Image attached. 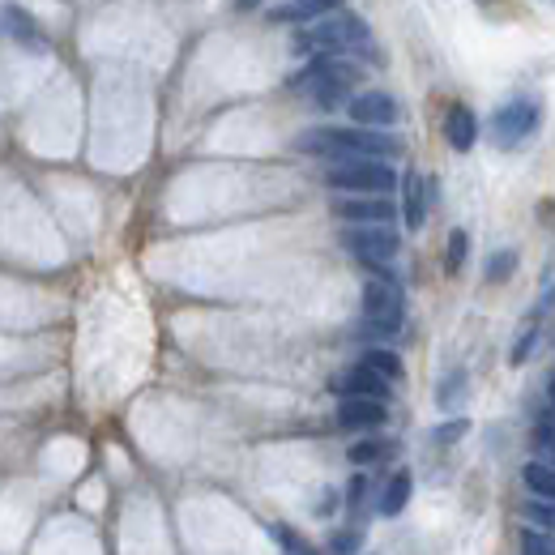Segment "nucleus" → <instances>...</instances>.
Wrapping results in <instances>:
<instances>
[{
  "label": "nucleus",
  "mask_w": 555,
  "mask_h": 555,
  "mask_svg": "<svg viewBox=\"0 0 555 555\" xmlns=\"http://www.w3.org/2000/svg\"><path fill=\"white\" fill-rule=\"evenodd\" d=\"M538 120H543V107H538L534 99H513L509 107L496 111V120H491V137H496V146L513 150L538 129Z\"/></svg>",
  "instance_id": "obj_7"
},
{
  "label": "nucleus",
  "mask_w": 555,
  "mask_h": 555,
  "mask_svg": "<svg viewBox=\"0 0 555 555\" xmlns=\"http://www.w3.org/2000/svg\"><path fill=\"white\" fill-rule=\"evenodd\" d=\"M346 111H351V120L359 124V129H376V133H385L389 124H398V116H402L398 99H393V94H385V90H363V94H355V99L346 103Z\"/></svg>",
  "instance_id": "obj_8"
},
{
  "label": "nucleus",
  "mask_w": 555,
  "mask_h": 555,
  "mask_svg": "<svg viewBox=\"0 0 555 555\" xmlns=\"http://www.w3.org/2000/svg\"><path fill=\"white\" fill-rule=\"evenodd\" d=\"M274 534H278V543H282V547H291V551H304V543H299V538H295L291 530H282V526H278Z\"/></svg>",
  "instance_id": "obj_28"
},
{
  "label": "nucleus",
  "mask_w": 555,
  "mask_h": 555,
  "mask_svg": "<svg viewBox=\"0 0 555 555\" xmlns=\"http://www.w3.org/2000/svg\"><path fill=\"white\" fill-rule=\"evenodd\" d=\"M333 509H338V496H333V491H325V496H321V504H316V513H333Z\"/></svg>",
  "instance_id": "obj_29"
},
{
  "label": "nucleus",
  "mask_w": 555,
  "mask_h": 555,
  "mask_svg": "<svg viewBox=\"0 0 555 555\" xmlns=\"http://www.w3.org/2000/svg\"><path fill=\"white\" fill-rule=\"evenodd\" d=\"M534 449L555 453V423H538V432H534Z\"/></svg>",
  "instance_id": "obj_26"
},
{
  "label": "nucleus",
  "mask_w": 555,
  "mask_h": 555,
  "mask_svg": "<svg viewBox=\"0 0 555 555\" xmlns=\"http://www.w3.org/2000/svg\"><path fill=\"white\" fill-rule=\"evenodd\" d=\"M295 150L338 158V163H346V158H376V163H385V158L402 154V141L355 124V129H308V133L295 137Z\"/></svg>",
  "instance_id": "obj_1"
},
{
  "label": "nucleus",
  "mask_w": 555,
  "mask_h": 555,
  "mask_svg": "<svg viewBox=\"0 0 555 555\" xmlns=\"http://www.w3.org/2000/svg\"><path fill=\"white\" fill-rule=\"evenodd\" d=\"M466 252H470V235H466V231H453V235H449V257H444L449 274H457V269L466 265Z\"/></svg>",
  "instance_id": "obj_21"
},
{
  "label": "nucleus",
  "mask_w": 555,
  "mask_h": 555,
  "mask_svg": "<svg viewBox=\"0 0 555 555\" xmlns=\"http://www.w3.org/2000/svg\"><path fill=\"white\" fill-rule=\"evenodd\" d=\"M393 453V444H385V440H359V444H351V466H376V462H385V457Z\"/></svg>",
  "instance_id": "obj_17"
},
{
  "label": "nucleus",
  "mask_w": 555,
  "mask_h": 555,
  "mask_svg": "<svg viewBox=\"0 0 555 555\" xmlns=\"http://www.w3.org/2000/svg\"><path fill=\"white\" fill-rule=\"evenodd\" d=\"M342 248L363 265H389L393 257H398L402 240H398V231H393V227H346L342 231Z\"/></svg>",
  "instance_id": "obj_6"
},
{
  "label": "nucleus",
  "mask_w": 555,
  "mask_h": 555,
  "mask_svg": "<svg viewBox=\"0 0 555 555\" xmlns=\"http://www.w3.org/2000/svg\"><path fill=\"white\" fill-rule=\"evenodd\" d=\"M359 547H363V534L359 530H338V534L329 538V551L333 555H355Z\"/></svg>",
  "instance_id": "obj_22"
},
{
  "label": "nucleus",
  "mask_w": 555,
  "mask_h": 555,
  "mask_svg": "<svg viewBox=\"0 0 555 555\" xmlns=\"http://www.w3.org/2000/svg\"><path fill=\"white\" fill-rule=\"evenodd\" d=\"M547 398H551V406H555V376L547 380Z\"/></svg>",
  "instance_id": "obj_30"
},
{
  "label": "nucleus",
  "mask_w": 555,
  "mask_h": 555,
  "mask_svg": "<svg viewBox=\"0 0 555 555\" xmlns=\"http://www.w3.org/2000/svg\"><path fill=\"white\" fill-rule=\"evenodd\" d=\"M333 214L342 222H351V227H389V222L398 218L389 197H342V201H333Z\"/></svg>",
  "instance_id": "obj_9"
},
{
  "label": "nucleus",
  "mask_w": 555,
  "mask_h": 555,
  "mask_svg": "<svg viewBox=\"0 0 555 555\" xmlns=\"http://www.w3.org/2000/svg\"><path fill=\"white\" fill-rule=\"evenodd\" d=\"M329 13H338V0H299L287 18H329Z\"/></svg>",
  "instance_id": "obj_20"
},
{
  "label": "nucleus",
  "mask_w": 555,
  "mask_h": 555,
  "mask_svg": "<svg viewBox=\"0 0 555 555\" xmlns=\"http://www.w3.org/2000/svg\"><path fill=\"white\" fill-rule=\"evenodd\" d=\"M363 321H368L372 333H398L406 321V295L398 282L376 278L363 287Z\"/></svg>",
  "instance_id": "obj_5"
},
{
  "label": "nucleus",
  "mask_w": 555,
  "mask_h": 555,
  "mask_svg": "<svg viewBox=\"0 0 555 555\" xmlns=\"http://www.w3.org/2000/svg\"><path fill=\"white\" fill-rule=\"evenodd\" d=\"M368 26L355 13H329V18H316L308 30L295 35V52H325V56H338V52H355V47H368Z\"/></svg>",
  "instance_id": "obj_2"
},
{
  "label": "nucleus",
  "mask_w": 555,
  "mask_h": 555,
  "mask_svg": "<svg viewBox=\"0 0 555 555\" xmlns=\"http://www.w3.org/2000/svg\"><path fill=\"white\" fill-rule=\"evenodd\" d=\"M355 69L346 65V60H338V56H321L312 69H304L295 77V90L299 94H308V99L316 103V107H338V103H346V94H351V86H355Z\"/></svg>",
  "instance_id": "obj_4"
},
{
  "label": "nucleus",
  "mask_w": 555,
  "mask_h": 555,
  "mask_svg": "<svg viewBox=\"0 0 555 555\" xmlns=\"http://www.w3.org/2000/svg\"><path fill=\"white\" fill-rule=\"evenodd\" d=\"M462 389H466V376H462V372H453V376H449V380H444V385H440V398H436V402L453 410L457 402H462Z\"/></svg>",
  "instance_id": "obj_24"
},
{
  "label": "nucleus",
  "mask_w": 555,
  "mask_h": 555,
  "mask_svg": "<svg viewBox=\"0 0 555 555\" xmlns=\"http://www.w3.org/2000/svg\"><path fill=\"white\" fill-rule=\"evenodd\" d=\"M521 479H526V487L534 491L538 500H555V462H543V457H534V462L521 470Z\"/></svg>",
  "instance_id": "obj_15"
},
{
  "label": "nucleus",
  "mask_w": 555,
  "mask_h": 555,
  "mask_svg": "<svg viewBox=\"0 0 555 555\" xmlns=\"http://www.w3.org/2000/svg\"><path fill=\"white\" fill-rule=\"evenodd\" d=\"M363 368H372L380 380H402V359L393 355V351H385V346H372V351H363Z\"/></svg>",
  "instance_id": "obj_16"
},
{
  "label": "nucleus",
  "mask_w": 555,
  "mask_h": 555,
  "mask_svg": "<svg viewBox=\"0 0 555 555\" xmlns=\"http://www.w3.org/2000/svg\"><path fill=\"white\" fill-rule=\"evenodd\" d=\"M444 137H449V146L462 150V154L479 141V120H474V111L466 103H453L444 111Z\"/></svg>",
  "instance_id": "obj_12"
},
{
  "label": "nucleus",
  "mask_w": 555,
  "mask_h": 555,
  "mask_svg": "<svg viewBox=\"0 0 555 555\" xmlns=\"http://www.w3.org/2000/svg\"><path fill=\"white\" fill-rule=\"evenodd\" d=\"M346 496H351V509H359V504H363V496H368V479H363V474H359V479L351 483V491H346Z\"/></svg>",
  "instance_id": "obj_27"
},
{
  "label": "nucleus",
  "mask_w": 555,
  "mask_h": 555,
  "mask_svg": "<svg viewBox=\"0 0 555 555\" xmlns=\"http://www.w3.org/2000/svg\"><path fill=\"white\" fill-rule=\"evenodd\" d=\"M385 419H389L385 402H372V398H342L338 402V423L346 432H376Z\"/></svg>",
  "instance_id": "obj_10"
},
{
  "label": "nucleus",
  "mask_w": 555,
  "mask_h": 555,
  "mask_svg": "<svg viewBox=\"0 0 555 555\" xmlns=\"http://www.w3.org/2000/svg\"><path fill=\"white\" fill-rule=\"evenodd\" d=\"M462 432H470V423H466V419H453V423L436 427V440H440V444H453V440L462 436Z\"/></svg>",
  "instance_id": "obj_25"
},
{
  "label": "nucleus",
  "mask_w": 555,
  "mask_h": 555,
  "mask_svg": "<svg viewBox=\"0 0 555 555\" xmlns=\"http://www.w3.org/2000/svg\"><path fill=\"white\" fill-rule=\"evenodd\" d=\"M338 393H342V398H372V402H385V398H389V380H380L372 368L355 363L351 372L338 376Z\"/></svg>",
  "instance_id": "obj_11"
},
{
  "label": "nucleus",
  "mask_w": 555,
  "mask_h": 555,
  "mask_svg": "<svg viewBox=\"0 0 555 555\" xmlns=\"http://www.w3.org/2000/svg\"><path fill=\"white\" fill-rule=\"evenodd\" d=\"M521 555H555L547 530H521Z\"/></svg>",
  "instance_id": "obj_18"
},
{
  "label": "nucleus",
  "mask_w": 555,
  "mask_h": 555,
  "mask_svg": "<svg viewBox=\"0 0 555 555\" xmlns=\"http://www.w3.org/2000/svg\"><path fill=\"white\" fill-rule=\"evenodd\" d=\"M325 184L351 197H389L398 188V171L389 163H376V158H346V163H333L325 171Z\"/></svg>",
  "instance_id": "obj_3"
},
{
  "label": "nucleus",
  "mask_w": 555,
  "mask_h": 555,
  "mask_svg": "<svg viewBox=\"0 0 555 555\" xmlns=\"http://www.w3.org/2000/svg\"><path fill=\"white\" fill-rule=\"evenodd\" d=\"M410 491H415V479H410V470H398V474H393V479L385 483V491H380L376 513H380V517H398L406 504H410Z\"/></svg>",
  "instance_id": "obj_13"
},
{
  "label": "nucleus",
  "mask_w": 555,
  "mask_h": 555,
  "mask_svg": "<svg viewBox=\"0 0 555 555\" xmlns=\"http://www.w3.org/2000/svg\"><path fill=\"white\" fill-rule=\"evenodd\" d=\"M513 269H517V252H496V257L487 261V282H504V278H513Z\"/></svg>",
  "instance_id": "obj_19"
},
{
  "label": "nucleus",
  "mask_w": 555,
  "mask_h": 555,
  "mask_svg": "<svg viewBox=\"0 0 555 555\" xmlns=\"http://www.w3.org/2000/svg\"><path fill=\"white\" fill-rule=\"evenodd\" d=\"M526 517L538 521V530H555V500H534V504H526Z\"/></svg>",
  "instance_id": "obj_23"
},
{
  "label": "nucleus",
  "mask_w": 555,
  "mask_h": 555,
  "mask_svg": "<svg viewBox=\"0 0 555 555\" xmlns=\"http://www.w3.org/2000/svg\"><path fill=\"white\" fill-rule=\"evenodd\" d=\"M402 201H406V227L419 231L427 218V180L423 176H406L402 180Z\"/></svg>",
  "instance_id": "obj_14"
}]
</instances>
